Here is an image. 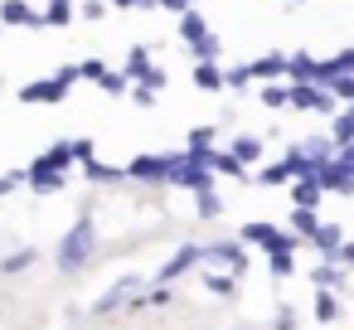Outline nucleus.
I'll return each instance as SVG.
<instances>
[{"label": "nucleus", "instance_id": "nucleus-1", "mask_svg": "<svg viewBox=\"0 0 354 330\" xmlns=\"http://www.w3.org/2000/svg\"><path fill=\"white\" fill-rule=\"evenodd\" d=\"M93 248H97V223L83 214V219H78V223L64 233V243H59V253H54L59 272H64V277L83 272V267H88V257H93Z\"/></svg>", "mask_w": 354, "mask_h": 330}, {"label": "nucleus", "instance_id": "nucleus-2", "mask_svg": "<svg viewBox=\"0 0 354 330\" xmlns=\"http://www.w3.org/2000/svg\"><path fill=\"white\" fill-rule=\"evenodd\" d=\"M78 83V73H73V64H64L54 78H35V83H25L20 88V102H49V107H59V102H68V88Z\"/></svg>", "mask_w": 354, "mask_h": 330}, {"label": "nucleus", "instance_id": "nucleus-3", "mask_svg": "<svg viewBox=\"0 0 354 330\" xmlns=\"http://www.w3.org/2000/svg\"><path fill=\"white\" fill-rule=\"evenodd\" d=\"M238 243H243V248H262V253H272V248H296L301 238H296V233H281L272 219H252V223H243Z\"/></svg>", "mask_w": 354, "mask_h": 330}, {"label": "nucleus", "instance_id": "nucleus-4", "mask_svg": "<svg viewBox=\"0 0 354 330\" xmlns=\"http://www.w3.org/2000/svg\"><path fill=\"white\" fill-rule=\"evenodd\" d=\"M286 107H296V112H320V117H330L335 112V98L320 88V83H286Z\"/></svg>", "mask_w": 354, "mask_h": 330}, {"label": "nucleus", "instance_id": "nucleus-5", "mask_svg": "<svg viewBox=\"0 0 354 330\" xmlns=\"http://www.w3.org/2000/svg\"><path fill=\"white\" fill-rule=\"evenodd\" d=\"M315 180H320V190L325 194H344V199H354V170L339 161V156H330V161H320L315 170H310Z\"/></svg>", "mask_w": 354, "mask_h": 330}, {"label": "nucleus", "instance_id": "nucleus-6", "mask_svg": "<svg viewBox=\"0 0 354 330\" xmlns=\"http://www.w3.org/2000/svg\"><path fill=\"white\" fill-rule=\"evenodd\" d=\"M296 175H306V161H301V151H296V146H286V156H281V161H272V165H262L252 180L277 190V185H291Z\"/></svg>", "mask_w": 354, "mask_h": 330}, {"label": "nucleus", "instance_id": "nucleus-7", "mask_svg": "<svg viewBox=\"0 0 354 330\" xmlns=\"http://www.w3.org/2000/svg\"><path fill=\"white\" fill-rule=\"evenodd\" d=\"M199 257H204V262H223V267H228V277H243V272H248V248H243L238 238L209 243V248H204Z\"/></svg>", "mask_w": 354, "mask_h": 330}, {"label": "nucleus", "instance_id": "nucleus-8", "mask_svg": "<svg viewBox=\"0 0 354 330\" xmlns=\"http://www.w3.org/2000/svg\"><path fill=\"white\" fill-rule=\"evenodd\" d=\"M25 185H30L35 194H59V190H64V170H54L44 156H35L30 170H25Z\"/></svg>", "mask_w": 354, "mask_h": 330}, {"label": "nucleus", "instance_id": "nucleus-9", "mask_svg": "<svg viewBox=\"0 0 354 330\" xmlns=\"http://www.w3.org/2000/svg\"><path fill=\"white\" fill-rule=\"evenodd\" d=\"M199 253H204L199 243H185V248H180V253H175V257H170V262H165V267L156 272V282H160V286H170L175 277H185V272H194V267H199Z\"/></svg>", "mask_w": 354, "mask_h": 330}, {"label": "nucleus", "instance_id": "nucleus-10", "mask_svg": "<svg viewBox=\"0 0 354 330\" xmlns=\"http://www.w3.org/2000/svg\"><path fill=\"white\" fill-rule=\"evenodd\" d=\"M122 180H141V185H165V156H136Z\"/></svg>", "mask_w": 354, "mask_h": 330}, {"label": "nucleus", "instance_id": "nucleus-11", "mask_svg": "<svg viewBox=\"0 0 354 330\" xmlns=\"http://www.w3.org/2000/svg\"><path fill=\"white\" fill-rule=\"evenodd\" d=\"M320 199H325V190H320V180H315L310 170L291 180V204H296V209H320Z\"/></svg>", "mask_w": 354, "mask_h": 330}, {"label": "nucleus", "instance_id": "nucleus-12", "mask_svg": "<svg viewBox=\"0 0 354 330\" xmlns=\"http://www.w3.org/2000/svg\"><path fill=\"white\" fill-rule=\"evenodd\" d=\"M315 253H320V262H335V253H339V243H344V233H339V223H315V233L306 238Z\"/></svg>", "mask_w": 354, "mask_h": 330}, {"label": "nucleus", "instance_id": "nucleus-13", "mask_svg": "<svg viewBox=\"0 0 354 330\" xmlns=\"http://www.w3.org/2000/svg\"><path fill=\"white\" fill-rule=\"evenodd\" d=\"M0 25H25V30H39V10L30 0H0Z\"/></svg>", "mask_w": 354, "mask_h": 330}, {"label": "nucleus", "instance_id": "nucleus-14", "mask_svg": "<svg viewBox=\"0 0 354 330\" xmlns=\"http://www.w3.org/2000/svg\"><path fill=\"white\" fill-rule=\"evenodd\" d=\"M136 291H141V282H136V277H122V282H117V286H112V291H107L102 301H93V315H107V311L127 306V301H131Z\"/></svg>", "mask_w": 354, "mask_h": 330}, {"label": "nucleus", "instance_id": "nucleus-15", "mask_svg": "<svg viewBox=\"0 0 354 330\" xmlns=\"http://www.w3.org/2000/svg\"><path fill=\"white\" fill-rule=\"evenodd\" d=\"M248 73H252V83H277V78H286V54H262L257 64H248Z\"/></svg>", "mask_w": 354, "mask_h": 330}, {"label": "nucleus", "instance_id": "nucleus-16", "mask_svg": "<svg viewBox=\"0 0 354 330\" xmlns=\"http://www.w3.org/2000/svg\"><path fill=\"white\" fill-rule=\"evenodd\" d=\"M296 151H301L306 170H315L320 161H330V156H335V141H330V136H306V141H296Z\"/></svg>", "mask_w": 354, "mask_h": 330}, {"label": "nucleus", "instance_id": "nucleus-17", "mask_svg": "<svg viewBox=\"0 0 354 330\" xmlns=\"http://www.w3.org/2000/svg\"><path fill=\"white\" fill-rule=\"evenodd\" d=\"M204 35H209V20H204V10H199V6L180 10V39H185V44H199Z\"/></svg>", "mask_w": 354, "mask_h": 330}, {"label": "nucleus", "instance_id": "nucleus-18", "mask_svg": "<svg viewBox=\"0 0 354 330\" xmlns=\"http://www.w3.org/2000/svg\"><path fill=\"white\" fill-rule=\"evenodd\" d=\"M320 73V59L310 54H286V83H315Z\"/></svg>", "mask_w": 354, "mask_h": 330}, {"label": "nucleus", "instance_id": "nucleus-19", "mask_svg": "<svg viewBox=\"0 0 354 330\" xmlns=\"http://www.w3.org/2000/svg\"><path fill=\"white\" fill-rule=\"evenodd\" d=\"M64 25H73V0H49L39 10V30H64Z\"/></svg>", "mask_w": 354, "mask_h": 330}, {"label": "nucleus", "instance_id": "nucleus-20", "mask_svg": "<svg viewBox=\"0 0 354 330\" xmlns=\"http://www.w3.org/2000/svg\"><path fill=\"white\" fill-rule=\"evenodd\" d=\"M214 136H218L214 127H194V131L185 136V156H194V161H204V165H209V151H214Z\"/></svg>", "mask_w": 354, "mask_h": 330}, {"label": "nucleus", "instance_id": "nucleus-21", "mask_svg": "<svg viewBox=\"0 0 354 330\" xmlns=\"http://www.w3.org/2000/svg\"><path fill=\"white\" fill-rule=\"evenodd\" d=\"M262 146H267L262 136H233V146H228V156H233L238 165H257V161H262Z\"/></svg>", "mask_w": 354, "mask_h": 330}, {"label": "nucleus", "instance_id": "nucleus-22", "mask_svg": "<svg viewBox=\"0 0 354 330\" xmlns=\"http://www.w3.org/2000/svg\"><path fill=\"white\" fill-rule=\"evenodd\" d=\"M151 68H156V64H151V49H146V44H136V49L127 54V64H122V73H127V83H141V78H146Z\"/></svg>", "mask_w": 354, "mask_h": 330}, {"label": "nucleus", "instance_id": "nucleus-23", "mask_svg": "<svg viewBox=\"0 0 354 330\" xmlns=\"http://www.w3.org/2000/svg\"><path fill=\"white\" fill-rule=\"evenodd\" d=\"M310 282L325 286V291H339V286H344V267H339V262H315V267H310Z\"/></svg>", "mask_w": 354, "mask_h": 330}, {"label": "nucleus", "instance_id": "nucleus-24", "mask_svg": "<svg viewBox=\"0 0 354 330\" xmlns=\"http://www.w3.org/2000/svg\"><path fill=\"white\" fill-rule=\"evenodd\" d=\"M315 291H320V296H315V306H310V311H315V320H320V325H330V320H339V315H344V306H339V296H335V291H325V286H315Z\"/></svg>", "mask_w": 354, "mask_h": 330}, {"label": "nucleus", "instance_id": "nucleus-25", "mask_svg": "<svg viewBox=\"0 0 354 330\" xmlns=\"http://www.w3.org/2000/svg\"><path fill=\"white\" fill-rule=\"evenodd\" d=\"M189 78H194V88H204V93H218V88H223V68H218V64H194Z\"/></svg>", "mask_w": 354, "mask_h": 330}, {"label": "nucleus", "instance_id": "nucleus-26", "mask_svg": "<svg viewBox=\"0 0 354 330\" xmlns=\"http://www.w3.org/2000/svg\"><path fill=\"white\" fill-rule=\"evenodd\" d=\"M189 54H194V64H218V59H223V44H218V35L209 30L199 44H189Z\"/></svg>", "mask_w": 354, "mask_h": 330}, {"label": "nucleus", "instance_id": "nucleus-27", "mask_svg": "<svg viewBox=\"0 0 354 330\" xmlns=\"http://www.w3.org/2000/svg\"><path fill=\"white\" fill-rule=\"evenodd\" d=\"M209 170L214 175H233V180H248V165H238L228 151H209Z\"/></svg>", "mask_w": 354, "mask_h": 330}, {"label": "nucleus", "instance_id": "nucleus-28", "mask_svg": "<svg viewBox=\"0 0 354 330\" xmlns=\"http://www.w3.org/2000/svg\"><path fill=\"white\" fill-rule=\"evenodd\" d=\"M83 175H88L93 185H117V180H122V170H117V165H102L97 156H93V161H83Z\"/></svg>", "mask_w": 354, "mask_h": 330}, {"label": "nucleus", "instance_id": "nucleus-29", "mask_svg": "<svg viewBox=\"0 0 354 330\" xmlns=\"http://www.w3.org/2000/svg\"><path fill=\"white\" fill-rule=\"evenodd\" d=\"M315 223H320V214H315V209H296V204H291V233H296L301 243L315 233Z\"/></svg>", "mask_w": 354, "mask_h": 330}, {"label": "nucleus", "instance_id": "nucleus-30", "mask_svg": "<svg viewBox=\"0 0 354 330\" xmlns=\"http://www.w3.org/2000/svg\"><path fill=\"white\" fill-rule=\"evenodd\" d=\"M320 88H325L335 102H354V73H335V78H325Z\"/></svg>", "mask_w": 354, "mask_h": 330}, {"label": "nucleus", "instance_id": "nucleus-31", "mask_svg": "<svg viewBox=\"0 0 354 330\" xmlns=\"http://www.w3.org/2000/svg\"><path fill=\"white\" fill-rule=\"evenodd\" d=\"M330 141H335V146H344V141H354V102H349L344 112H335V127H330Z\"/></svg>", "mask_w": 354, "mask_h": 330}, {"label": "nucleus", "instance_id": "nucleus-32", "mask_svg": "<svg viewBox=\"0 0 354 330\" xmlns=\"http://www.w3.org/2000/svg\"><path fill=\"white\" fill-rule=\"evenodd\" d=\"M257 98H262V107L281 112V107H286V78H277V83H262V88H257Z\"/></svg>", "mask_w": 354, "mask_h": 330}, {"label": "nucleus", "instance_id": "nucleus-33", "mask_svg": "<svg viewBox=\"0 0 354 330\" xmlns=\"http://www.w3.org/2000/svg\"><path fill=\"white\" fill-rule=\"evenodd\" d=\"M194 209H199V219H218V214H223L218 190H194Z\"/></svg>", "mask_w": 354, "mask_h": 330}, {"label": "nucleus", "instance_id": "nucleus-34", "mask_svg": "<svg viewBox=\"0 0 354 330\" xmlns=\"http://www.w3.org/2000/svg\"><path fill=\"white\" fill-rule=\"evenodd\" d=\"M97 88H102L107 98H127V88H131V83H127V73H117V68H107V73L97 78Z\"/></svg>", "mask_w": 354, "mask_h": 330}, {"label": "nucleus", "instance_id": "nucleus-35", "mask_svg": "<svg viewBox=\"0 0 354 330\" xmlns=\"http://www.w3.org/2000/svg\"><path fill=\"white\" fill-rule=\"evenodd\" d=\"M44 161H49L54 170H64V175H68V170H73V151H68V141H54V146L44 151Z\"/></svg>", "mask_w": 354, "mask_h": 330}, {"label": "nucleus", "instance_id": "nucleus-36", "mask_svg": "<svg viewBox=\"0 0 354 330\" xmlns=\"http://www.w3.org/2000/svg\"><path fill=\"white\" fill-rule=\"evenodd\" d=\"M35 257H39L35 248H20V253H10L6 262H0V272H6V277H10V272H25V267H35Z\"/></svg>", "mask_w": 354, "mask_h": 330}, {"label": "nucleus", "instance_id": "nucleus-37", "mask_svg": "<svg viewBox=\"0 0 354 330\" xmlns=\"http://www.w3.org/2000/svg\"><path fill=\"white\" fill-rule=\"evenodd\" d=\"M68 151H73V165H83V161L97 156V141L93 136H68Z\"/></svg>", "mask_w": 354, "mask_h": 330}, {"label": "nucleus", "instance_id": "nucleus-38", "mask_svg": "<svg viewBox=\"0 0 354 330\" xmlns=\"http://www.w3.org/2000/svg\"><path fill=\"white\" fill-rule=\"evenodd\" d=\"M267 272L281 282V277H291L296 272V262H291V253H267Z\"/></svg>", "mask_w": 354, "mask_h": 330}, {"label": "nucleus", "instance_id": "nucleus-39", "mask_svg": "<svg viewBox=\"0 0 354 330\" xmlns=\"http://www.w3.org/2000/svg\"><path fill=\"white\" fill-rule=\"evenodd\" d=\"M73 73H78L83 83H97V78L107 73V64H102V59H83V64H73Z\"/></svg>", "mask_w": 354, "mask_h": 330}, {"label": "nucleus", "instance_id": "nucleus-40", "mask_svg": "<svg viewBox=\"0 0 354 330\" xmlns=\"http://www.w3.org/2000/svg\"><path fill=\"white\" fill-rule=\"evenodd\" d=\"M223 88H252V73H248V64H238V68H223Z\"/></svg>", "mask_w": 354, "mask_h": 330}, {"label": "nucleus", "instance_id": "nucleus-41", "mask_svg": "<svg viewBox=\"0 0 354 330\" xmlns=\"http://www.w3.org/2000/svg\"><path fill=\"white\" fill-rule=\"evenodd\" d=\"M204 286H209L214 296H233V277H228V272H204Z\"/></svg>", "mask_w": 354, "mask_h": 330}, {"label": "nucleus", "instance_id": "nucleus-42", "mask_svg": "<svg viewBox=\"0 0 354 330\" xmlns=\"http://www.w3.org/2000/svg\"><path fill=\"white\" fill-rule=\"evenodd\" d=\"M25 185V170H6V175H0V199H6V194H15Z\"/></svg>", "mask_w": 354, "mask_h": 330}, {"label": "nucleus", "instance_id": "nucleus-43", "mask_svg": "<svg viewBox=\"0 0 354 330\" xmlns=\"http://www.w3.org/2000/svg\"><path fill=\"white\" fill-rule=\"evenodd\" d=\"M127 93H131V102H136V107H156V93H151L146 83H131Z\"/></svg>", "mask_w": 354, "mask_h": 330}, {"label": "nucleus", "instance_id": "nucleus-44", "mask_svg": "<svg viewBox=\"0 0 354 330\" xmlns=\"http://www.w3.org/2000/svg\"><path fill=\"white\" fill-rule=\"evenodd\" d=\"M335 262H339V267H354V238H344V243H339V253H335Z\"/></svg>", "mask_w": 354, "mask_h": 330}, {"label": "nucleus", "instance_id": "nucleus-45", "mask_svg": "<svg viewBox=\"0 0 354 330\" xmlns=\"http://www.w3.org/2000/svg\"><path fill=\"white\" fill-rule=\"evenodd\" d=\"M112 6H122V10H156V0H112Z\"/></svg>", "mask_w": 354, "mask_h": 330}, {"label": "nucleus", "instance_id": "nucleus-46", "mask_svg": "<svg viewBox=\"0 0 354 330\" xmlns=\"http://www.w3.org/2000/svg\"><path fill=\"white\" fill-rule=\"evenodd\" d=\"M277 330H296V311H291V306H281V315H277Z\"/></svg>", "mask_w": 354, "mask_h": 330}, {"label": "nucleus", "instance_id": "nucleus-47", "mask_svg": "<svg viewBox=\"0 0 354 330\" xmlns=\"http://www.w3.org/2000/svg\"><path fill=\"white\" fill-rule=\"evenodd\" d=\"M102 10H107L102 0H83V15H88V20H102Z\"/></svg>", "mask_w": 354, "mask_h": 330}, {"label": "nucleus", "instance_id": "nucleus-48", "mask_svg": "<svg viewBox=\"0 0 354 330\" xmlns=\"http://www.w3.org/2000/svg\"><path fill=\"white\" fill-rule=\"evenodd\" d=\"M189 6H199V0H189Z\"/></svg>", "mask_w": 354, "mask_h": 330}, {"label": "nucleus", "instance_id": "nucleus-49", "mask_svg": "<svg viewBox=\"0 0 354 330\" xmlns=\"http://www.w3.org/2000/svg\"><path fill=\"white\" fill-rule=\"evenodd\" d=\"M296 6H301V0H296Z\"/></svg>", "mask_w": 354, "mask_h": 330}]
</instances>
